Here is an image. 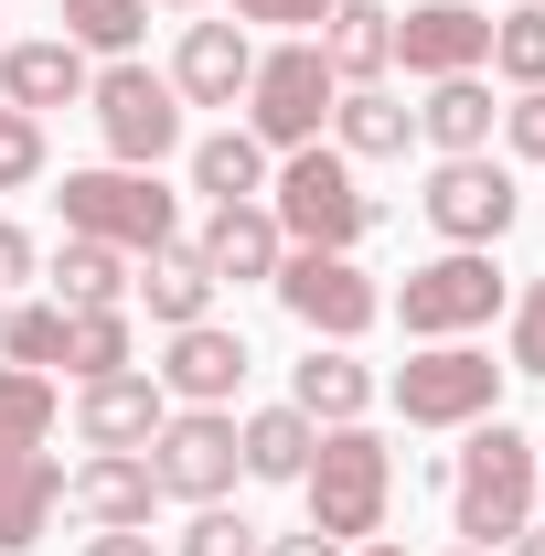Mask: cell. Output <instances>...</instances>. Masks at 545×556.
<instances>
[{
	"instance_id": "cell-1",
	"label": "cell",
	"mask_w": 545,
	"mask_h": 556,
	"mask_svg": "<svg viewBox=\"0 0 545 556\" xmlns=\"http://www.w3.org/2000/svg\"><path fill=\"white\" fill-rule=\"evenodd\" d=\"M449 525H460L481 556L514 546V535L535 525V439H524L514 417H471V439H460V460H449Z\"/></svg>"
},
{
	"instance_id": "cell-2",
	"label": "cell",
	"mask_w": 545,
	"mask_h": 556,
	"mask_svg": "<svg viewBox=\"0 0 545 556\" xmlns=\"http://www.w3.org/2000/svg\"><path fill=\"white\" fill-rule=\"evenodd\" d=\"M300 492H310V525H321L332 546H364V535H385V503H396V450H385L364 417H342V428H321V450H310Z\"/></svg>"
},
{
	"instance_id": "cell-3",
	"label": "cell",
	"mask_w": 545,
	"mask_h": 556,
	"mask_svg": "<svg viewBox=\"0 0 545 556\" xmlns=\"http://www.w3.org/2000/svg\"><path fill=\"white\" fill-rule=\"evenodd\" d=\"M268 214H278V236H289V247H342V257H353V247L375 236V193L353 182V161L321 150V139H310V150H278Z\"/></svg>"
},
{
	"instance_id": "cell-4",
	"label": "cell",
	"mask_w": 545,
	"mask_h": 556,
	"mask_svg": "<svg viewBox=\"0 0 545 556\" xmlns=\"http://www.w3.org/2000/svg\"><path fill=\"white\" fill-rule=\"evenodd\" d=\"M54 204H65V236H97V247H118V257H150V247L182 236V193H172L161 172H129V161L65 172Z\"/></svg>"
},
{
	"instance_id": "cell-5",
	"label": "cell",
	"mask_w": 545,
	"mask_h": 556,
	"mask_svg": "<svg viewBox=\"0 0 545 556\" xmlns=\"http://www.w3.org/2000/svg\"><path fill=\"white\" fill-rule=\"evenodd\" d=\"M332 97H342V75L321 65V33H289L278 54H257L246 97H236V108H246L236 129L257 139L268 161H278V150H310V139L332 129Z\"/></svg>"
},
{
	"instance_id": "cell-6",
	"label": "cell",
	"mask_w": 545,
	"mask_h": 556,
	"mask_svg": "<svg viewBox=\"0 0 545 556\" xmlns=\"http://www.w3.org/2000/svg\"><path fill=\"white\" fill-rule=\"evenodd\" d=\"M268 289H278V311H289L310 343H364V332L385 321V289L353 268L342 247H289Z\"/></svg>"
},
{
	"instance_id": "cell-7",
	"label": "cell",
	"mask_w": 545,
	"mask_h": 556,
	"mask_svg": "<svg viewBox=\"0 0 545 556\" xmlns=\"http://www.w3.org/2000/svg\"><path fill=\"white\" fill-rule=\"evenodd\" d=\"M385 311L407 321V343H471L481 321L503 311V268H492V247H449V257L407 268V289Z\"/></svg>"
},
{
	"instance_id": "cell-8",
	"label": "cell",
	"mask_w": 545,
	"mask_h": 556,
	"mask_svg": "<svg viewBox=\"0 0 545 556\" xmlns=\"http://www.w3.org/2000/svg\"><path fill=\"white\" fill-rule=\"evenodd\" d=\"M86 108H97V139H107V161H129V172H161L172 150H182V97H172V75H150L139 54L86 86Z\"/></svg>"
},
{
	"instance_id": "cell-9",
	"label": "cell",
	"mask_w": 545,
	"mask_h": 556,
	"mask_svg": "<svg viewBox=\"0 0 545 556\" xmlns=\"http://www.w3.org/2000/svg\"><path fill=\"white\" fill-rule=\"evenodd\" d=\"M385 396H396L407 428H471V417H503V364L471 353V343H428V353L396 364Z\"/></svg>"
},
{
	"instance_id": "cell-10",
	"label": "cell",
	"mask_w": 545,
	"mask_h": 556,
	"mask_svg": "<svg viewBox=\"0 0 545 556\" xmlns=\"http://www.w3.org/2000/svg\"><path fill=\"white\" fill-rule=\"evenodd\" d=\"M139 460H150V482L172 492V503H225V492L246 482L236 407H172V417H161V439H150Z\"/></svg>"
},
{
	"instance_id": "cell-11",
	"label": "cell",
	"mask_w": 545,
	"mask_h": 556,
	"mask_svg": "<svg viewBox=\"0 0 545 556\" xmlns=\"http://www.w3.org/2000/svg\"><path fill=\"white\" fill-rule=\"evenodd\" d=\"M417 204H428V225H439L449 247H503L514 214H524V193H514V172H503L492 150H471V161H439Z\"/></svg>"
},
{
	"instance_id": "cell-12",
	"label": "cell",
	"mask_w": 545,
	"mask_h": 556,
	"mask_svg": "<svg viewBox=\"0 0 545 556\" xmlns=\"http://www.w3.org/2000/svg\"><path fill=\"white\" fill-rule=\"evenodd\" d=\"M246 364H257V353H246V332H225V321H182V332L161 343V364H150V375H161V396H172V407H236Z\"/></svg>"
},
{
	"instance_id": "cell-13",
	"label": "cell",
	"mask_w": 545,
	"mask_h": 556,
	"mask_svg": "<svg viewBox=\"0 0 545 556\" xmlns=\"http://www.w3.org/2000/svg\"><path fill=\"white\" fill-rule=\"evenodd\" d=\"M396 65H407L417 86L481 75V65H492V11H471V0H417L407 22H396Z\"/></svg>"
},
{
	"instance_id": "cell-14",
	"label": "cell",
	"mask_w": 545,
	"mask_h": 556,
	"mask_svg": "<svg viewBox=\"0 0 545 556\" xmlns=\"http://www.w3.org/2000/svg\"><path fill=\"white\" fill-rule=\"evenodd\" d=\"M161 417H172V396H161V375H139V364L75 386V439H86V450H150Z\"/></svg>"
},
{
	"instance_id": "cell-15",
	"label": "cell",
	"mask_w": 545,
	"mask_h": 556,
	"mask_svg": "<svg viewBox=\"0 0 545 556\" xmlns=\"http://www.w3.org/2000/svg\"><path fill=\"white\" fill-rule=\"evenodd\" d=\"M65 503L97 525V535H129V525H150L161 482H150V460H139V450H86V460L65 471Z\"/></svg>"
},
{
	"instance_id": "cell-16",
	"label": "cell",
	"mask_w": 545,
	"mask_h": 556,
	"mask_svg": "<svg viewBox=\"0 0 545 556\" xmlns=\"http://www.w3.org/2000/svg\"><path fill=\"white\" fill-rule=\"evenodd\" d=\"M86 86H97V65L75 54L65 33H33V43H0V97H11L22 118H43V108H86Z\"/></svg>"
},
{
	"instance_id": "cell-17",
	"label": "cell",
	"mask_w": 545,
	"mask_h": 556,
	"mask_svg": "<svg viewBox=\"0 0 545 556\" xmlns=\"http://www.w3.org/2000/svg\"><path fill=\"white\" fill-rule=\"evenodd\" d=\"M246 75H257L246 22H193V33H182V54H172V97H182V108H236V97H246Z\"/></svg>"
},
{
	"instance_id": "cell-18",
	"label": "cell",
	"mask_w": 545,
	"mask_h": 556,
	"mask_svg": "<svg viewBox=\"0 0 545 556\" xmlns=\"http://www.w3.org/2000/svg\"><path fill=\"white\" fill-rule=\"evenodd\" d=\"M193 257L214 268V289H246V278H278V257H289V236H278L268 204H214L204 236H193Z\"/></svg>"
},
{
	"instance_id": "cell-19",
	"label": "cell",
	"mask_w": 545,
	"mask_h": 556,
	"mask_svg": "<svg viewBox=\"0 0 545 556\" xmlns=\"http://www.w3.org/2000/svg\"><path fill=\"white\" fill-rule=\"evenodd\" d=\"M129 300H150V321L161 332H182V321H214V268L172 236V247H150V257H129Z\"/></svg>"
},
{
	"instance_id": "cell-20",
	"label": "cell",
	"mask_w": 545,
	"mask_h": 556,
	"mask_svg": "<svg viewBox=\"0 0 545 556\" xmlns=\"http://www.w3.org/2000/svg\"><path fill=\"white\" fill-rule=\"evenodd\" d=\"M407 139H417V108L396 86H342L332 97V150L342 161H396Z\"/></svg>"
},
{
	"instance_id": "cell-21",
	"label": "cell",
	"mask_w": 545,
	"mask_h": 556,
	"mask_svg": "<svg viewBox=\"0 0 545 556\" xmlns=\"http://www.w3.org/2000/svg\"><path fill=\"white\" fill-rule=\"evenodd\" d=\"M289 407L310 428H342V417L375 407V364H353V343H310V364L289 375Z\"/></svg>"
},
{
	"instance_id": "cell-22",
	"label": "cell",
	"mask_w": 545,
	"mask_h": 556,
	"mask_svg": "<svg viewBox=\"0 0 545 556\" xmlns=\"http://www.w3.org/2000/svg\"><path fill=\"white\" fill-rule=\"evenodd\" d=\"M321 65L342 86H385L396 65V11H375V0H332V22H321Z\"/></svg>"
},
{
	"instance_id": "cell-23",
	"label": "cell",
	"mask_w": 545,
	"mask_h": 556,
	"mask_svg": "<svg viewBox=\"0 0 545 556\" xmlns=\"http://www.w3.org/2000/svg\"><path fill=\"white\" fill-rule=\"evenodd\" d=\"M492 118H503V108H492L481 75H439L428 108H417V139H428L439 161H471V150H492Z\"/></svg>"
},
{
	"instance_id": "cell-24",
	"label": "cell",
	"mask_w": 545,
	"mask_h": 556,
	"mask_svg": "<svg viewBox=\"0 0 545 556\" xmlns=\"http://www.w3.org/2000/svg\"><path fill=\"white\" fill-rule=\"evenodd\" d=\"M65 514V460H11L0 471V556H22V546H43V525Z\"/></svg>"
},
{
	"instance_id": "cell-25",
	"label": "cell",
	"mask_w": 545,
	"mask_h": 556,
	"mask_svg": "<svg viewBox=\"0 0 545 556\" xmlns=\"http://www.w3.org/2000/svg\"><path fill=\"white\" fill-rule=\"evenodd\" d=\"M268 172H278V161H268L246 129L193 139V193H204V204H268Z\"/></svg>"
},
{
	"instance_id": "cell-26",
	"label": "cell",
	"mask_w": 545,
	"mask_h": 556,
	"mask_svg": "<svg viewBox=\"0 0 545 556\" xmlns=\"http://www.w3.org/2000/svg\"><path fill=\"white\" fill-rule=\"evenodd\" d=\"M236 450H246V482H300L310 450H321V428L300 407H257V417H236Z\"/></svg>"
},
{
	"instance_id": "cell-27",
	"label": "cell",
	"mask_w": 545,
	"mask_h": 556,
	"mask_svg": "<svg viewBox=\"0 0 545 556\" xmlns=\"http://www.w3.org/2000/svg\"><path fill=\"white\" fill-rule=\"evenodd\" d=\"M54 300H65V311H129V257L97 247V236H65V257H54Z\"/></svg>"
},
{
	"instance_id": "cell-28",
	"label": "cell",
	"mask_w": 545,
	"mask_h": 556,
	"mask_svg": "<svg viewBox=\"0 0 545 556\" xmlns=\"http://www.w3.org/2000/svg\"><path fill=\"white\" fill-rule=\"evenodd\" d=\"M43 439H54V375L11 364V375H0V471H11V460H33Z\"/></svg>"
},
{
	"instance_id": "cell-29",
	"label": "cell",
	"mask_w": 545,
	"mask_h": 556,
	"mask_svg": "<svg viewBox=\"0 0 545 556\" xmlns=\"http://www.w3.org/2000/svg\"><path fill=\"white\" fill-rule=\"evenodd\" d=\"M139 33H150V0H65V43L75 54H139Z\"/></svg>"
},
{
	"instance_id": "cell-30",
	"label": "cell",
	"mask_w": 545,
	"mask_h": 556,
	"mask_svg": "<svg viewBox=\"0 0 545 556\" xmlns=\"http://www.w3.org/2000/svg\"><path fill=\"white\" fill-rule=\"evenodd\" d=\"M139 364L129 353V311H65V375L75 386H97V375H118Z\"/></svg>"
},
{
	"instance_id": "cell-31",
	"label": "cell",
	"mask_w": 545,
	"mask_h": 556,
	"mask_svg": "<svg viewBox=\"0 0 545 556\" xmlns=\"http://www.w3.org/2000/svg\"><path fill=\"white\" fill-rule=\"evenodd\" d=\"M0 353L33 364V375H54L65 364V300H11L0 311Z\"/></svg>"
},
{
	"instance_id": "cell-32",
	"label": "cell",
	"mask_w": 545,
	"mask_h": 556,
	"mask_svg": "<svg viewBox=\"0 0 545 556\" xmlns=\"http://www.w3.org/2000/svg\"><path fill=\"white\" fill-rule=\"evenodd\" d=\"M492 75H503V86H545V11L492 22Z\"/></svg>"
},
{
	"instance_id": "cell-33",
	"label": "cell",
	"mask_w": 545,
	"mask_h": 556,
	"mask_svg": "<svg viewBox=\"0 0 545 556\" xmlns=\"http://www.w3.org/2000/svg\"><path fill=\"white\" fill-rule=\"evenodd\" d=\"M268 535L246 525V514H225V503H193V525H182V556H257Z\"/></svg>"
},
{
	"instance_id": "cell-34",
	"label": "cell",
	"mask_w": 545,
	"mask_h": 556,
	"mask_svg": "<svg viewBox=\"0 0 545 556\" xmlns=\"http://www.w3.org/2000/svg\"><path fill=\"white\" fill-rule=\"evenodd\" d=\"M22 182H43V118H22L0 97V193H22Z\"/></svg>"
},
{
	"instance_id": "cell-35",
	"label": "cell",
	"mask_w": 545,
	"mask_h": 556,
	"mask_svg": "<svg viewBox=\"0 0 545 556\" xmlns=\"http://www.w3.org/2000/svg\"><path fill=\"white\" fill-rule=\"evenodd\" d=\"M503 375H545V278L524 289V311H514V364Z\"/></svg>"
},
{
	"instance_id": "cell-36",
	"label": "cell",
	"mask_w": 545,
	"mask_h": 556,
	"mask_svg": "<svg viewBox=\"0 0 545 556\" xmlns=\"http://www.w3.org/2000/svg\"><path fill=\"white\" fill-rule=\"evenodd\" d=\"M503 139H514L524 161H545V86H514V108H503Z\"/></svg>"
},
{
	"instance_id": "cell-37",
	"label": "cell",
	"mask_w": 545,
	"mask_h": 556,
	"mask_svg": "<svg viewBox=\"0 0 545 556\" xmlns=\"http://www.w3.org/2000/svg\"><path fill=\"white\" fill-rule=\"evenodd\" d=\"M236 22H278V33H321L332 0H236Z\"/></svg>"
},
{
	"instance_id": "cell-38",
	"label": "cell",
	"mask_w": 545,
	"mask_h": 556,
	"mask_svg": "<svg viewBox=\"0 0 545 556\" xmlns=\"http://www.w3.org/2000/svg\"><path fill=\"white\" fill-rule=\"evenodd\" d=\"M22 278H33V236H22V225H0V300H11Z\"/></svg>"
},
{
	"instance_id": "cell-39",
	"label": "cell",
	"mask_w": 545,
	"mask_h": 556,
	"mask_svg": "<svg viewBox=\"0 0 545 556\" xmlns=\"http://www.w3.org/2000/svg\"><path fill=\"white\" fill-rule=\"evenodd\" d=\"M257 556H353V546H332L321 525H300V535H268V546H257Z\"/></svg>"
},
{
	"instance_id": "cell-40",
	"label": "cell",
	"mask_w": 545,
	"mask_h": 556,
	"mask_svg": "<svg viewBox=\"0 0 545 556\" xmlns=\"http://www.w3.org/2000/svg\"><path fill=\"white\" fill-rule=\"evenodd\" d=\"M86 556H161V546H150V525H129V535H86Z\"/></svg>"
},
{
	"instance_id": "cell-41",
	"label": "cell",
	"mask_w": 545,
	"mask_h": 556,
	"mask_svg": "<svg viewBox=\"0 0 545 556\" xmlns=\"http://www.w3.org/2000/svg\"><path fill=\"white\" fill-rule=\"evenodd\" d=\"M503 556H545V514H535V525H524V535H514Z\"/></svg>"
},
{
	"instance_id": "cell-42",
	"label": "cell",
	"mask_w": 545,
	"mask_h": 556,
	"mask_svg": "<svg viewBox=\"0 0 545 556\" xmlns=\"http://www.w3.org/2000/svg\"><path fill=\"white\" fill-rule=\"evenodd\" d=\"M353 556H407V546H385V535H364V546H353Z\"/></svg>"
},
{
	"instance_id": "cell-43",
	"label": "cell",
	"mask_w": 545,
	"mask_h": 556,
	"mask_svg": "<svg viewBox=\"0 0 545 556\" xmlns=\"http://www.w3.org/2000/svg\"><path fill=\"white\" fill-rule=\"evenodd\" d=\"M535 514H545V439H535Z\"/></svg>"
},
{
	"instance_id": "cell-44",
	"label": "cell",
	"mask_w": 545,
	"mask_h": 556,
	"mask_svg": "<svg viewBox=\"0 0 545 556\" xmlns=\"http://www.w3.org/2000/svg\"><path fill=\"white\" fill-rule=\"evenodd\" d=\"M150 11H204V0H150Z\"/></svg>"
},
{
	"instance_id": "cell-45",
	"label": "cell",
	"mask_w": 545,
	"mask_h": 556,
	"mask_svg": "<svg viewBox=\"0 0 545 556\" xmlns=\"http://www.w3.org/2000/svg\"><path fill=\"white\" fill-rule=\"evenodd\" d=\"M514 11H545V0H514Z\"/></svg>"
},
{
	"instance_id": "cell-46",
	"label": "cell",
	"mask_w": 545,
	"mask_h": 556,
	"mask_svg": "<svg viewBox=\"0 0 545 556\" xmlns=\"http://www.w3.org/2000/svg\"><path fill=\"white\" fill-rule=\"evenodd\" d=\"M460 556H481V546H460Z\"/></svg>"
},
{
	"instance_id": "cell-47",
	"label": "cell",
	"mask_w": 545,
	"mask_h": 556,
	"mask_svg": "<svg viewBox=\"0 0 545 556\" xmlns=\"http://www.w3.org/2000/svg\"><path fill=\"white\" fill-rule=\"evenodd\" d=\"M0 43H11V33H0Z\"/></svg>"
}]
</instances>
